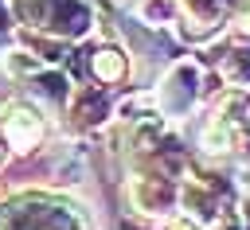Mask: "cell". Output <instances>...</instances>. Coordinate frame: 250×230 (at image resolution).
Listing matches in <instances>:
<instances>
[{
	"mask_svg": "<svg viewBox=\"0 0 250 230\" xmlns=\"http://www.w3.org/2000/svg\"><path fill=\"white\" fill-rule=\"evenodd\" d=\"M90 66H94V74H98L102 82H121V78H125V55H121V51L102 47V51H94Z\"/></svg>",
	"mask_w": 250,
	"mask_h": 230,
	"instance_id": "5b68a950",
	"label": "cell"
},
{
	"mask_svg": "<svg viewBox=\"0 0 250 230\" xmlns=\"http://www.w3.org/2000/svg\"><path fill=\"white\" fill-rule=\"evenodd\" d=\"M16 12L27 23L59 31V35H78L90 27V12L82 0H16Z\"/></svg>",
	"mask_w": 250,
	"mask_h": 230,
	"instance_id": "6da1fadb",
	"label": "cell"
},
{
	"mask_svg": "<svg viewBox=\"0 0 250 230\" xmlns=\"http://www.w3.org/2000/svg\"><path fill=\"white\" fill-rule=\"evenodd\" d=\"M246 226H250V203H246Z\"/></svg>",
	"mask_w": 250,
	"mask_h": 230,
	"instance_id": "30bf717a",
	"label": "cell"
},
{
	"mask_svg": "<svg viewBox=\"0 0 250 230\" xmlns=\"http://www.w3.org/2000/svg\"><path fill=\"white\" fill-rule=\"evenodd\" d=\"M176 8L191 27H215L223 16V0H176Z\"/></svg>",
	"mask_w": 250,
	"mask_h": 230,
	"instance_id": "277c9868",
	"label": "cell"
},
{
	"mask_svg": "<svg viewBox=\"0 0 250 230\" xmlns=\"http://www.w3.org/2000/svg\"><path fill=\"white\" fill-rule=\"evenodd\" d=\"M172 230H199V226H195V222H188V218H180V222H176Z\"/></svg>",
	"mask_w": 250,
	"mask_h": 230,
	"instance_id": "ba28073f",
	"label": "cell"
},
{
	"mask_svg": "<svg viewBox=\"0 0 250 230\" xmlns=\"http://www.w3.org/2000/svg\"><path fill=\"white\" fill-rule=\"evenodd\" d=\"M195 82H199V74H195V66H176L172 74H168V82H164V90H160V97H164V105L168 109H176V113H184L191 101H195Z\"/></svg>",
	"mask_w": 250,
	"mask_h": 230,
	"instance_id": "7a4b0ae2",
	"label": "cell"
},
{
	"mask_svg": "<svg viewBox=\"0 0 250 230\" xmlns=\"http://www.w3.org/2000/svg\"><path fill=\"white\" fill-rule=\"evenodd\" d=\"M238 179H242V183H246V187H250V164H246V168H242V175H238Z\"/></svg>",
	"mask_w": 250,
	"mask_h": 230,
	"instance_id": "9c48e42d",
	"label": "cell"
},
{
	"mask_svg": "<svg viewBox=\"0 0 250 230\" xmlns=\"http://www.w3.org/2000/svg\"><path fill=\"white\" fill-rule=\"evenodd\" d=\"M242 23H246V27H250V12H246V19H242Z\"/></svg>",
	"mask_w": 250,
	"mask_h": 230,
	"instance_id": "8fae6325",
	"label": "cell"
},
{
	"mask_svg": "<svg viewBox=\"0 0 250 230\" xmlns=\"http://www.w3.org/2000/svg\"><path fill=\"white\" fill-rule=\"evenodd\" d=\"M223 74H227L234 86H250V51H246V47L230 51V55L223 58Z\"/></svg>",
	"mask_w": 250,
	"mask_h": 230,
	"instance_id": "52a82bcc",
	"label": "cell"
},
{
	"mask_svg": "<svg viewBox=\"0 0 250 230\" xmlns=\"http://www.w3.org/2000/svg\"><path fill=\"white\" fill-rule=\"evenodd\" d=\"M4 129H8V140H12L16 148H27V144H35V140H39L43 121H39V113H35V109H27V105H12V109H8Z\"/></svg>",
	"mask_w": 250,
	"mask_h": 230,
	"instance_id": "3957f363",
	"label": "cell"
},
{
	"mask_svg": "<svg viewBox=\"0 0 250 230\" xmlns=\"http://www.w3.org/2000/svg\"><path fill=\"white\" fill-rule=\"evenodd\" d=\"M0 160H4V144H0Z\"/></svg>",
	"mask_w": 250,
	"mask_h": 230,
	"instance_id": "7c38bea8",
	"label": "cell"
},
{
	"mask_svg": "<svg viewBox=\"0 0 250 230\" xmlns=\"http://www.w3.org/2000/svg\"><path fill=\"white\" fill-rule=\"evenodd\" d=\"M234 144V125L227 121V117H215L211 125H207V133H203V148L207 152H227Z\"/></svg>",
	"mask_w": 250,
	"mask_h": 230,
	"instance_id": "8992f818",
	"label": "cell"
}]
</instances>
